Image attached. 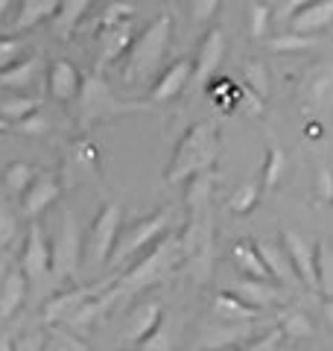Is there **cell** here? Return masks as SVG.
Listing matches in <instances>:
<instances>
[{"instance_id": "1", "label": "cell", "mask_w": 333, "mask_h": 351, "mask_svg": "<svg viewBox=\"0 0 333 351\" xmlns=\"http://www.w3.org/2000/svg\"><path fill=\"white\" fill-rule=\"evenodd\" d=\"M182 263H184L182 237L164 234L152 249L143 252L135 267H132L129 272H117V278L103 290V304H106V311H108V307L114 304L117 299H123V295H132V293H138V290H147V287H155V284H161L166 276H173V272L179 269Z\"/></svg>"}, {"instance_id": "2", "label": "cell", "mask_w": 333, "mask_h": 351, "mask_svg": "<svg viewBox=\"0 0 333 351\" xmlns=\"http://www.w3.org/2000/svg\"><path fill=\"white\" fill-rule=\"evenodd\" d=\"M217 152H219V135H217L214 123H210V120L193 123L173 149V161L164 173L166 184H179V182L193 179V176L210 173V167H214V161H217Z\"/></svg>"}, {"instance_id": "3", "label": "cell", "mask_w": 333, "mask_h": 351, "mask_svg": "<svg viewBox=\"0 0 333 351\" xmlns=\"http://www.w3.org/2000/svg\"><path fill=\"white\" fill-rule=\"evenodd\" d=\"M170 15H158L149 27H143L135 38H132L129 50H126V68L123 76L126 82L138 85V82H147L152 71L161 64L164 53H166V44H170Z\"/></svg>"}, {"instance_id": "4", "label": "cell", "mask_w": 333, "mask_h": 351, "mask_svg": "<svg viewBox=\"0 0 333 351\" xmlns=\"http://www.w3.org/2000/svg\"><path fill=\"white\" fill-rule=\"evenodd\" d=\"M149 106L140 103H123L111 94V88L106 85L103 73H82V85L76 94V114L79 123L88 126L94 120H106V117H120V114H135V112H147Z\"/></svg>"}, {"instance_id": "5", "label": "cell", "mask_w": 333, "mask_h": 351, "mask_svg": "<svg viewBox=\"0 0 333 351\" xmlns=\"http://www.w3.org/2000/svg\"><path fill=\"white\" fill-rule=\"evenodd\" d=\"M170 217H173L170 208H161V211H155L152 217H143L138 223H132L129 228H120L114 252H111V258H108L111 267L117 272H123V267L132 258H138L147 249H152L166 234V228H170Z\"/></svg>"}, {"instance_id": "6", "label": "cell", "mask_w": 333, "mask_h": 351, "mask_svg": "<svg viewBox=\"0 0 333 351\" xmlns=\"http://www.w3.org/2000/svg\"><path fill=\"white\" fill-rule=\"evenodd\" d=\"M123 228V208L117 202H108L99 208L97 219L91 223V234H88V243H85V261L88 267H106L111 252H114V243H117V234Z\"/></svg>"}, {"instance_id": "7", "label": "cell", "mask_w": 333, "mask_h": 351, "mask_svg": "<svg viewBox=\"0 0 333 351\" xmlns=\"http://www.w3.org/2000/svg\"><path fill=\"white\" fill-rule=\"evenodd\" d=\"M79 263H82V237H79L76 217L68 211L59 234H56L53 243H50V272L59 281H68L76 276Z\"/></svg>"}, {"instance_id": "8", "label": "cell", "mask_w": 333, "mask_h": 351, "mask_svg": "<svg viewBox=\"0 0 333 351\" xmlns=\"http://www.w3.org/2000/svg\"><path fill=\"white\" fill-rule=\"evenodd\" d=\"M281 249L290 258L298 284L307 290H316V243L298 228H281Z\"/></svg>"}, {"instance_id": "9", "label": "cell", "mask_w": 333, "mask_h": 351, "mask_svg": "<svg viewBox=\"0 0 333 351\" xmlns=\"http://www.w3.org/2000/svg\"><path fill=\"white\" fill-rule=\"evenodd\" d=\"M21 272L27 276L29 284H41L44 278H50V240L44 234V228L38 223L29 226L27 243L21 252Z\"/></svg>"}, {"instance_id": "10", "label": "cell", "mask_w": 333, "mask_h": 351, "mask_svg": "<svg viewBox=\"0 0 333 351\" xmlns=\"http://www.w3.org/2000/svg\"><path fill=\"white\" fill-rule=\"evenodd\" d=\"M222 59H225V32H222V27H210L205 32L202 44H199L190 82H196L199 88H205L217 76V71L222 68Z\"/></svg>"}, {"instance_id": "11", "label": "cell", "mask_w": 333, "mask_h": 351, "mask_svg": "<svg viewBox=\"0 0 333 351\" xmlns=\"http://www.w3.org/2000/svg\"><path fill=\"white\" fill-rule=\"evenodd\" d=\"M106 287H108V284H103V287H73V290H64V293L50 295V299L44 302V311H41L44 313V322L53 325V328L56 325H64L88 299H94V295L103 293Z\"/></svg>"}, {"instance_id": "12", "label": "cell", "mask_w": 333, "mask_h": 351, "mask_svg": "<svg viewBox=\"0 0 333 351\" xmlns=\"http://www.w3.org/2000/svg\"><path fill=\"white\" fill-rule=\"evenodd\" d=\"M135 38V27L132 21H123V24H114V27H103L97 32V41H99V53H97V64H94V73H103L106 64L117 62L126 56L129 44Z\"/></svg>"}, {"instance_id": "13", "label": "cell", "mask_w": 333, "mask_h": 351, "mask_svg": "<svg viewBox=\"0 0 333 351\" xmlns=\"http://www.w3.org/2000/svg\"><path fill=\"white\" fill-rule=\"evenodd\" d=\"M62 193V184L56 179V173H41L32 179V184L27 188V193L21 196V214L27 219H36L41 211H47V208L59 199Z\"/></svg>"}, {"instance_id": "14", "label": "cell", "mask_w": 333, "mask_h": 351, "mask_svg": "<svg viewBox=\"0 0 333 351\" xmlns=\"http://www.w3.org/2000/svg\"><path fill=\"white\" fill-rule=\"evenodd\" d=\"M190 76H193V62L190 59H179V62H173L170 68H166L161 76H158V82L152 85V91H149V103L152 106H164V103H170L175 100L187 82H190Z\"/></svg>"}, {"instance_id": "15", "label": "cell", "mask_w": 333, "mask_h": 351, "mask_svg": "<svg viewBox=\"0 0 333 351\" xmlns=\"http://www.w3.org/2000/svg\"><path fill=\"white\" fill-rule=\"evenodd\" d=\"M82 85V73L76 71V64H71L68 59H56L47 71V91L53 100L59 103H76V94H79Z\"/></svg>"}, {"instance_id": "16", "label": "cell", "mask_w": 333, "mask_h": 351, "mask_svg": "<svg viewBox=\"0 0 333 351\" xmlns=\"http://www.w3.org/2000/svg\"><path fill=\"white\" fill-rule=\"evenodd\" d=\"M231 293H234L237 299L246 302L249 307H254V311H263V307H275V304L284 302V290L278 287V284H272V281L240 278V281H234Z\"/></svg>"}, {"instance_id": "17", "label": "cell", "mask_w": 333, "mask_h": 351, "mask_svg": "<svg viewBox=\"0 0 333 351\" xmlns=\"http://www.w3.org/2000/svg\"><path fill=\"white\" fill-rule=\"evenodd\" d=\"M251 337H254L251 322H249V325L217 322V325H208L205 331H202V339H199V348H205V351H219V348H231V346L249 343Z\"/></svg>"}, {"instance_id": "18", "label": "cell", "mask_w": 333, "mask_h": 351, "mask_svg": "<svg viewBox=\"0 0 333 351\" xmlns=\"http://www.w3.org/2000/svg\"><path fill=\"white\" fill-rule=\"evenodd\" d=\"M27 293H29L27 276L21 272V267H12V269L6 272L3 284H0V322H3V319H12V316L21 311V307H24Z\"/></svg>"}, {"instance_id": "19", "label": "cell", "mask_w": 333, "mask_h": 351, "mask_svg": "<svg viewBox=\"0 0 333 351\" xmlns=\"http://www.w3.org/2000/svg\"><path fill=\"white\" fill-rule=\"evenodd\" d=\"M330 21H333V0H313V3L298 9L290 18V32H295V36H310V32L325 29Z\"/></svg>"}, {"instance_id": "20", "label": "cell", "mask_w": 333, "mask_h": 351, "mask_svg": "<svg viewBox=\"0 0 333 351\" xmlns=\"http://www.w3.org/2000/svg\"><path fill=\"white\" fill-rule=\"evenodd\" d=\"M254 246H258L260 261H263V267L269 269L272 281H278L281 287H293V284H298V276H295L293 263H290V258H286V252L281 246L269 243V240H260V243H254Z\"/></svg>"}, {"instance_id": "21", "label": "cell", "mask_w": 333, "mask_h": 351, "mask_svg": "<svg viewBox=\"0 0 333 351\" xmlns=\"http://www.w3.org/2000/svg\"><path fill=\"white\" fill-rule=\"evenodd\" d=\"M210 311H214L217 322H234V325H249L258 319V313H260V311H254V307H249L243 299H237L234 293H217Z\"/></svg>"}, {"instance_id": "22", "label": "cell", "mask_w": 333, "mask_h": 351, "mask_svg": "<svg viewBox=\"0 0 333 351\" xmlns=\"http://www.w3.org/2000/svg\"><path fill=\"white\" fill-rule=\"evenodd\" d=\"M161 319H164V307H161V302H147V304H140L138 311L129 316V322H126V328H123V339L140 343L143 337H149L155 328H158Z\"/></svg>"}, {"instance_id": "23", "label": "cell", "mask_w": 333, "mask_h": 351, "mask_svg": "<svg viewBox=\"0 0 333 351\" xmlns=\"http://www.w3.org/2000/svg\"><path fill=\"white\" fill-rule=\"evenodd\" d=\"M231 261H234V267L240 269L243 278L272 281V278H269V269L263 267L260 252H258V246H254L251 240H240V243H234V249H231Z\"/></svg>"}, {"instance_id": "24", "label": "cell", "mask_w": 333, "mask_h": 351, "mask_svg": "<svg viewBox=\"0 0 333 351\" xmlns=\"http://www.w3.org/2000/svg\"><path fill=\"white\" fill-rule=\"evenodd\" d=\"M59 3H62V0H21L12 29H15V32H27V29H32V27L44 24L47 18L56 15Z\"/></svg>"}, {"instance_id": "25", "label": "cell", "mask_w": 333, "mask_h": 351, "mask_svg": "<svg viewBox=\"0 0 333 351\" xmlns=\"http://www.w3.org/2000/svg\"><path fill=\"white\" fill-rule=\"evenodd\" d=\"M94 0H62L59 9H56V32H59V38H71L73 29L82 24V18L88 15V9H91Z\"/></svg>"}, {"instance_id": "26", "label": "cell", "mask_w": 333, "mask_h": 351, "mask_svg": "<svg viewBox=\"0 0 333 351\" xmlns=\"http://www.w3.org/2000/svg\"><path fill=\"white\" fill-rule=\"evenodd\" d=\"M38 68H41L38 56H27V59H21L18 64H12L9 71L0 73V88H9V91H27L29 85H36Z\"/></svg>"}, {"instance_id": "27", "label": "cell", "mask_w": 333, "mask_h": 351, "mask_svg": "<svg viewBox=\"0 0 333 351\" xmlns=\"http://www.w3.org/2000/svg\"><path fill=\"white\" fill-rule=\"evenodd\" d=\"M316 290L325 299H333V246L328 240L316 243Z\"/></svg>"}, {"instance_id": "28", "label": "cell", "mask_w": 333, "mask_h": 351, "mask_svg": "<svg viewBox=\"0 0 333 351\" xmlns=\"http://www.w3.org/2000/svg\"><path fill=\"white\" fill-rule=\"evenodd\" d=\"M278 331L284 334V339H310L316 334V325L301 311H284L278 316Z\"/></svg>"}, {"instance_id": "29", "label": "cell", "mask_w": 333, "mask_h": 351, "mask_svg": "<svg viewBox=\"0 0 333 351\" xmlns=\"http://www.w3.org/2000/svg\"><path fill=\"white\" fill-rule=\"evenodd\" d=\"M38 97H29V94H12L6 97V100H0V117L9 120V123H21L24 117L36 114L38 112Z\"/></svg>"}, {"instance_id": "30", "label": "cell", "mask_w": 333, "mask_h": 351, "mask_svg": "<svg viewBox=\"0 0 333 351\" xmlns=\"http://www.w3.org/2000/svg\"><path fill=\"white\" fill-rule=\"evenodd\" d=\"M36 176H38V170L32 167V164H27V161H12V164H9V167L3 170V188H6V193H12V196H24Z\"/></svg>"}, {"instance_id": "31", "label": "cell", "mask_w": 333, "mask_h": 351, "mask_svg": "<svg viewBox=\"0 0 333 351\" xmlns=\"http://www.w3.org/2000/svg\"><path fill=\"white\" fill-rule=\"evenodd\" d=\"M307 100L316 108H330L333 103V71H319L307 82Z\"/></svg>"}, {"instance_id": "32", "label": "cell", "mask_w": 333, "mask_h": 351, "mask_svg": "<svg viewBox=\"0 0 333 351\" xmlns=\"http://www.w3.org/2000/svg\"><path fill=\"white\" fill-rule=\"evenodd\" d=\"M44 351H91V346H88L79 334L56 325L47 334V339H44Z\"/></svg>"}, {"instance_id": "33", "label": "cell", "mask_w": 333, "mask_h": 351, "mask_svg": "<svg viewBox=\"0 0 333 351\" xmlns=\"http://www.w3.org/2000/svg\"><path fill=\"white\" fill-rule=\"evenodd\" d=\"M240 71L246 76L249 91H254L260 100H266V97H269V71H266V64L260 59H249V62L240 64Z\"/></svg>"}, {"instance_id": "34", "label": "cell", "mask_w": 333, "mask_h": 351, "mask_svg": "<svg viewBox=\"0 0 333 351\" xmlns=\"http://www.w3.org/2000/svg\"><path fill=\"white\" fill-rule=\"evenodd\" d=\"M284 170H286V152L281 149V147H269L266 149V161H263V179H260V184L266 191H272L278 182H281V176H284Z\"/></svg>"}, {"instance_id": "35", "label": "cell", "mask_w": 333, "mask_h": 351, "mask_svg": "<svg viewBox=\"0 0 333 351\" xmlns=\"http://www.w3.org/2000/svg\"><path fill=\"white\" fill-rule=\"evenodd\" d=\"M260 199V184L258 182H246V184H240V188L231 193V199H228V211L231 214H249L254 205H258Z\"/></svg>"}, {"instance_id": "36", "label": "cell", "mask_w": 333, "mask_h": 351, "mask_svg": "<svg viewBox=\"0 0 333 351\" xmlns=\"http://www.w3.org/2000/svg\"><path fill=\"white\" fill-rule=\"evenodd\" d=\"M138 351H173V325H170V319H166V316L158 322V328H155L149 337L140 339Z\"/></svg>"}, {"instance_id": "37", "label": "cell", "mask_w": 333, "mask_h": 351, "mask_svg": "<svg viewBox=\"0 0 333 351\" xmlns=\"http://www.w3.org/2000/svg\"><path fill=\"white\" fill-rule=\"evenodd\" d=\"M210 188H214V179H210V173L193 176L190 184H187V208H190V211H196V208H205L208 205V196H210Z\"/></svg>"}, {"instance_id": "38", "label": "cell", "mask_w": 333, "mask_h": 351, "mask_svg": "<svg viewBox=\"0 0 333 351\" xmlns=\"http://www.w3.org/2000/svg\"><path fill=\"white\" fill-rule=\"evenodd\" d=\"M269 24H272V9L269 3H260V0H254L249 6V32L251 38H263L266 32H269Z\"/></svg>"}, {"instance_id": "39", "label": "cell", "mask_w": 333, "mask_h": 351, "mask_svg": "<svg viewBox=\"0 0 333 351\" xmlns=\"http://www.w3.org/2000/svg\"><path fill=\"white\" fill-rule=\"evenodd\" d=\"M266 44H269V50H275V53H298V50H310L316 41L310 36H295V32H286V36H272Z\"/></svg>"}, {"instance_id": "40", "label": "cell", "mask_w": 333, "mask_h": 351, "mask_svg": "<svg viewBox=\"0 0 333 351\" xmlns=\"http://www.w3.org/2000/svg\"><path fill=\"white\" fill-rule=\"evenodd\" d=\"M135 15V6L129 0H111L103 9V18H99V29L103 27H114V24H123V21H132Z\"/></svg>"}, {"instance_id": "41", "label": "cell", "mask_w": 333, "mask_h": 351, "mask_svg": "<svg viewBox=\"0 0 333 351\" xmlns=\"http://www.w3.org/2000/svg\"><path fill=\"white\" fill-rule=\"evenodd\" d=\"M24 59V44L21 38H0V73Z\"/></svg>"}, {"instance_id": "42", "label": "cell", "mask_w": 333, "mask_h": 351, "mask_svg": "<svg viewBox=\"0 0 333 351\" xmlns=\"http://www.w3.org/2000/svg\"><path fill=\"white\" fill-rule=\"evenodd\" d=\"M281 339H284V334L278 331V325H275L272 331H266L263 337H251L249 343L243 348H237V351H278L281 348Z\"/></svg>"}, {"instance_id": "43", "label": "cell", "mask_w": 333, "mask_h": 351, "mask_svg": "<svg viewBox=\"0 0 333 351\" xmlns=\"http://www.w3.org/2000/svg\"><path fill=\"white\" fill-rule=\"evenodd\" d=\"M234 106H243L254 117L263 114V100H260V97L254 94V91H249L246 85H237V82H234Z\"/></svg>"}, {"instance_id": "44", "label": "cell", "mask_w": 333, "mask_h": 351, "mask_svg": "<svg viewBox=\"0 0 333 351\" xmlns=\"http://www.w3.org/2000/svg\"><path fill=\"white\" fill-rule=\"evenodd\" d=\"M219 3H222V0H190V21L196 27L208 24V21L217 15Z\"/></svg>"}, {"instance_id": "45", "label": "cell", "mask_w": 333, "mask_h": 351, "mask_svg": "<svg viewBox=\"0 0 333 351\" xmlns=\"http://www.w3.org/2000/svg\"><path fill=\"white\" fill-rule=\"evenodd\" d=\"M12 132H18V135H44V132H47V117L41 112H36V114L24 117L21 123H15Z\"/></svg>"}, {"instance_id": "46", "label": "cell", "mask_w": 333, "mask_h": 351, "mask_svg": "<svg viewBox=\"0 0 333 351\" xmlns=\"http://www.w3.org/2000/svg\"><path fill=\"white\" fill-rule=\"evenodd\" d=\"M44 339H47L44 331H27V334L15 337L12 351H44Z\"/></svg>"}, {"instance_id": "47", "label": "cell", "mask_w": 333, "mask_h": 351, "mask_svg": "<svg viewBox=\"0 0 333 351\" xmlns=\"http://www.w3.org/2000/svg\"><path fill=\"white\" fill-rule=\"evenodd\" d=\"M15 232H18V217L9 208H0V249L15 237Z\"/></svg>"}, {"instance_id": "48", "label": "cell", "mask_w": 333, "mask_h": 351, "mask_svg": "<svg viewBox=\"0 0 333 351\" xmlns=\"http://www.w3.org/2000/svg\"><path fill=\"white\" fill-rule=\"evenodd\" d=\"M319 193L325 196L328 202H333V170L330 167H321L319 170Z\"/></svg>"}, {"instance_id": "49", "label": "cell", "mask_w": 333, "mask_h": 351, "mask_svg": "<svg viewBox=\"0 0 333 351\" xmlns=\"http://www.w3.org/2000/svg\"><path fill=\"white\" fill-rule=\"evenodd\" d=\"M307 3H313V0H286V6H284V15H286V18H293V15L298 12V9H304Z\"/></svg>"}, {"instance_id": "50", "label": "cell", "mask_w": 333, "mask_h": 351, "mask_svg": "<svg viewBox=\"0 0 333 351\" xmlns=\"http://www.w3.org/2000/svg\"><path fill=\"white\" fill-rule=\"evenodd\" d=\"M321 316H325L328 328L333 331V299H325V302H321Z\"/></svg>"}, {"instance_id": "51", "label": "cell", "mask_w": 333, "mask_h": 351, "mask_svg": "<svg viewBox=\"0 0 333 351\" xmlns=\"http://www.w3.org/2000/svg\"><path fill=\"white\" fill-rule=\"evenodd\" d=\"M12 343H15V339L9 334H0V351H12Z\"/></svg>"}, {"instance_id": "52", "label": "cell", "mask_w": 333, "mask_h": 351, "mask_svg": "<svg viewBox=\"0 0 333 351\" xmlns=\"http://www.w3.org/2000/svg\"><path fill=\"white\" fill-rule=\"evenodd\" d=\"M9 132H12V123H9V120H3V117H0V135H9Z\"/></svg>"}, {"instance_id": "53", "label": "cell", "mask_w": 333, "mask_h": 351, "mask_svg": "<svg viewBox=\"0 0 333 351\" xmlns=\"http://www.w3.org/2000/svg\"><path fill=\"white\" fill-rule=\"evenodd\" d=\"M9 269H12V267H9L6 261H0V284H3V278H6V272H9Z\"/></svg>"}, {"instance_id": "54", "label": "cell", "mask_w": 333, "mask_h": 351, "mask_svg": "<svg viewBox=\"0 0 333 351\" xmlns=\"http://www.w3.org/2000/svg\"><path fill=\"white\" fill-rule=\"evenodd\" d=\"M6 9H9V0H0V21H3V15H6Z\"/></svg>"}]
</instances>
